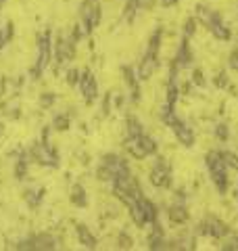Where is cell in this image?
<instances>
[{
    "instance_id": "6",
    "label": "cell",
    "mask_w": 238,
    "mask_h": 251,
    "mask_svg": "<svg viewBox=\"0 0 238 251\" xmlns=\"http://www.w3.org/2000/svg\"><path fill=\"white\" fill-rule=\"evenodd\" d=\"M79 19H82V25L88 34L96 29L100 19H102V11H100L98 0H84L82 6H79Z\"/></svg>"
},
{
    "instance_id": "16",
    "label": "cell",
    "mask_w": 238,
    "mask_h": 251,
    "mask_svg": "<svg viewBox=\"0 0 238 251\" xmlns=\"http://www.w3.org/2000/svg\"><path fill=\"white\" fill-rule=\"evenodd\" d=\"M138 205H140V209H142V216H144V222H146V224H155L157 220H159V211H157V207H155V203L150 201V199H146L144 195H142V197H138Z\"/></svg>"
},
{
    "instance_id": "8",
    "label": "cell",
    "mask_w": 238,
    "mask_h": 251,
    "mask_svg": "<svg viewBox=\"0 0 238 251\" xmlns=\"http://www.w3.org/2000/svg\"><path fill=\"white\" fill-rule=\"evenodd\" d=\"M150 184H153L155 188H169L171 186V168L169 163L163 159V157H159L157 163L153 166V170H150Z\"/></svg>"
},
{
    "instance_id": "32",
    "label": "cell",
    "mask_w": 238,
    "mask_h": 251,
    "mask_svg": "<svg viewBox=\"0 0 238 251\" xmlns=\"http://www.w3.org/2000/svg\"><path fill=\"white\" fill-rule=\"evenodd\" d=\"M219 155H221V159H224V163H226V166L234 168V170L238 172V155L230 153V151H219Z\"/></svg>"
},
{
    "instance_id": "14",
    "label": "cell",
    "mask_w": 238,
    "mask_h": 251,
    "mask_svg": "<svg viewBox=\"0 0 238 251\" xmlns=\"http://www.w3.org/2000/svg\"><path fill=\"white\" fill-rule=\"evenodd\" d=\"M75 234H77L79 245H84L86 249H96L98 247V239L94 237V232L86 224H77L75 226Z\"/></svg>"
},
{
    "instance_id": "10",
    "label": "cell",
    "mask_w": 238,
    "mask_h": 251,
    "mask_svg": "<svg viewBox=\"0 0 238 251\" xmlns=\"http://www.w3.org/2000/svg\"><path fill=\"white\" fill-rule=\"evenodd\" d=\"M157 67H159V54L144 52V57H142L140 65H138V72H136L138 80L144 82V80H148V77H153V74L157 72Z\"/></svg>"
},
{
    "instance_id": "13",
    "label": "cell",
    "mask_w": 238,
    "mask_h": 251,
    "mask_svg": "<svg viewBox=\"0 0 238 251\" xmlns=\"http://www.w3.org/2000/svg\"><path fill=\"white\" fill-rule=\"evenodd\" d=\"M29 163L31 157L27 151H19L17 159H15V168H13V176L17 180H27L29 178Z\"/></svg>"
},
{
    "instance_id": "27",
    "label": "cell",
    "mask_w": 238,
    "mask_h": 251,
    "mask_svg": "<svg viewBox=\"0 0 238 251\" xmlns=\"http://www.w3.org/2000/svg\"><path fill=\"white\" fill-rule=\"evenodd\" d=\"M40 103V109H44V111H48V109H52V105L57 103V94L54 92H42L38 99Z\"/></svg>"
},
{
    "instance_id": "24",
    "label": "cell",
    "mask_w": 238,
    "mask_h": 251,
    "mask_svg": "<svg viewBox=\"0 0 238 251\" xmlns=\"http://www.w3.org/2000/svg\"><path fill=\"white\" fill-rule=\"evenodd\" d=\"M52 130H57V132H67L71 128V117L69 113H57L52 117V126H50Z\"/></svg>"
},
{
    "instance_id": "40",
    "label": "cell",
    "mask_w": 238,
    "mask_h": 251,
    "mask_svg": "<svg viewBox=\"0 0 238 251\" xmlns=\"http://www.w3.org/2000/svg\"><path fill=\"white\" fill-rule=\"evenodd\" d=\"M217 86H226V74H219L217 75Z\"/></svg>"
},
{
    "instance_id": "7",
    "label": "cell",
    "mask_w": 238,
    "mask_h": 251,
    "mask_svg": "<svg viewBox=\"0 0 238 251\" xmlns=\"http://www.w3.org/2000/svg\"><path fill=\"white\" fill-rule=\"evenodd\" d=\"M79 92H82V99L86 105H94L98 99V82L96 77H94V74L90 72V69H84L82 75H79Z\"/></svg>"
},
{
    "instance_id": "38",
    "label": "cell",
    "mask_w": 238,
    "mask_h": 251,
    "mask_svg": "<svg viewBox=\"0 0 238 251\" xmlns=\"http://www.w3.org/2000/svg\"><path fill=\"white\" fill-rule=\"evenodd\" d=\"M228 65H230V69H232V72H238V50H234V52H230Z\"/></svg>"
},
{
    "instance_id": "28",
    "label": "cell",
    "mask_w": 238,
    "mask_h": 251,
    "mask_svg": "<svg viewBox=\"0 0 238 251\" xmlns=\"http://www.w3.org/2000/svg\"><path fill=\"white\" fill-rule=\"evenodd\" d=\"M140 9H138V4H136V0H128L125 2V6H123V19L128 21V23H132L134 19H136V13H138Z\"/></svg>"
},
{
    "instance_id": "31",
    "label": "cell",
    "mask_w": 238,
    "mask_h": 251,
    "mask_svg": "<svg viewBox=\"0 0 238 251\" xmlns=\"http://www.w3.org/2000/svg\"><path fill=\"white\" fill-rule=\"evenodd\" d=\"M79 75H82V72H79V69L69 67L67 72H65V82H67V86H77V84H79Z\"/></svg>"
},
{
    "instance_id": "30",
    "label": "cell",
    "mask_w": 238,
    "mask_h": 251,
    "mask_svg": "<svg viewBox=\"0 0 238 251\" xmlns=\"http://www.w3.org/2000/svg\"><path fill=\"white\" fill-rule=\"evenodd\" d=\"M117 247L119 249H132L134 247V239L125 230H121V232L117 234Z\"/></svg>"
},
{
    "instance_id": "21",
    "label": "cell",
    "mask_w": 238,
    "mask_h": 251,
    "mask_svg": "<svg viewBox=\"0 0 238 251\" xmlns=\"http://www.w3.org/2000/svg\"><path fill=\"white\" fill-rule=\"evenodd\" d=\"M153 226V230H150V234H148V249H165L167 247V243H165V239H163V228L159 226L157 222L155 224H150Z\"/></svg>"
},
{
    "instance_id": "11",
    "label": "cell",
    "mask_w": 238,
    "mask_h": 251,
    "mask_svg": "<svg viewBox=\"0 0 238 251\" xmlns=\"http://www.w3.org/2000/svg\"><path fill=\"white\" fill-rule=\"evenodd\" d=\"M31 237H34L36 251H52V249L61 247V241L54 237L52 232H36V234H31Z\"/></svg>"
},
{
    "instance_id": "23",
    "label": "cell",
    "mask_w": 238,
    "mask_h": 251,
    "mask_svg": "<svg viewBox=\"0 0 238 251\" xmlns=\"http://www.w3.org/2000/svg\"><path fill=\"white\" fill-rule=\"evenodd\" d=\"M13 38H15V23L6 21L4 25H0V50H2L6 44H11Z\"/></svg>"
},
{
    "instance_id": "9",
    "label": "cell",
    "mask_w": 238,
    "mask_h": 251,
    "mask_svg": "<svg viewBox=\"0 0 238 251\" xmlns=\"http://www.w3.org/2000/svg\"><path fill=\"white\" fill-rule=\"evenodd\" d=\"M196 232L198 234H209V237H213V239H224V237H228L230 228H228V224L221 222L219 218H211L209 216L205 222L198 224V230Z\"/></svg>"
},
{
    "instance_id": "4",
    "label": "cell",
    "mask_w": 238,
    "mask_h": 251,
    "mask_svg": "<svg viewBox=\"0 0 238 251\" xmlns=\"http://www.w3.org/2000/svg\"><path fill=\"white\" fill-rule=\"evenodd\" d=\"M205 161H207V168H209V174H211V180H213V184L217 186V191L221 195H226L228 191V174H226V163L224 159H221V155L217 151H213L209 153L207 157H205Z\"/></svg>"
},
{
    "instance_id": "36",
    "label": "cell",
    "mask_w": 238,
    "mask_h": 251,
    "mask_svg": "<svg viewBox=\"0 0 238 251\" xmlns=\"http://www.w3.org/2000/svg\"><path fill=\"white\" fill-rule=\"evenodd\" d=\"M192 84H196L198 88H203V86H205V75H203L201 69H194V72H192Z\"/></svg>"
},
{
    "instance_id": "29",
    "label": "cell",
    "mask_w": 238,
    "mask_h": 251,
    "mask_svg": "<svg viewBox=\"0 0 238 251\" xmlns=\"http://www.w3.org/2000/svg\"><path fill=\"white\" fill-rule=\"evenodd\" d=\"M161 29H157L148 40V46H146V52H153V54H159V46H161Z\"/></svg>"
},
{
    "instance_id": "17",
    "label": "cell",
    "mask_w": 238,
    "mask_h": 251,
    "mask_svg": "<svg viewBox=\"0 0 238 251\" xmlns=\"http://www.w3.org/2000/svg\"><path fill=\"white\" fill-rule=\"evenodd\" d=\"M44 188H25L23 191V201L27 203V207L29 209H38L40 205H42V201H44Z\"/></svg>"
},
{
    "instance_id": "26",
    "label": "cell",
    "mask_w": 238,
    "mask_h": 251,
    "mask_svg": "<svg viewBox=\"0 0 238 251\" xmlns=\"http://www.w3.org/2000/svg\"><path fill=\"white\" fill-rule=\"evenodd\" d=\"M140 143H142V147H144V151H146V155H148V157H150V155H157L159 145H157V140H155L153 136H148V134H140Z\"/></svg>"
},
{
    "instance_id": "34",
    "label": "cell",
    "mask_w": 238,
    "mask_h": 251,
    "mask_svg": "<svg viewBox=\"0 0 238 251\" xmlns=\"http://www.w3.org/2000/svg\"><path fill=\"white\" fill-rule=\"evenodd\" d=\"M194 31H196V19L190 17L186 21V25H184V38H188V40H190V38L194 36Z\"/></svg>"
},
{
    "instance_id": "41",
    "label": "cell",
    "mask_w": 238,
    "mask_h": 251,
    "mask_svg": "<svg viewBox=\"0 0 238 251\" xmlns=\"http://www.w3.org/2000/svg\"><path fill=\"white\" fill-rule=\"evenodd\" d=\"M4 4H6V0H0V13H2V9H4Z\"/></svg>"
},
{
    "instance_id": "39",
    "label": "cell",
    "mask_w": 238,
    "mask_h": 251,
    "mask_svg": "<svg viewBox=\"0 0 238 251\" xmlns=\"http://www.w3.org/2000/svg\"><path fill=\"white\" fill-rule=\"evenodd\" d=\"M159 2H161L165 9H169V6H173V4H178V0H159Z\"/></svg>"
},
{
    "instance_id": "18",
    "label": "cell",
    "mask_w": 238,
    "mask_h": 251,
    "mask_svg": "<svg viewBox=\"0 0 238 251\" xmlns=\"http://www.w3.org/2000/svg\"><path fill=\"white\" fill-rule=\"evenodd\" d=\"M167 218L171 224H186L188 222V209L184 203H173V205L167 209Z\"/></svg>"
},
{
    "instance_id": "1",
    "label": "cell",
    "mask_w": 238,
    "mask_h": 251,
    "mask_svg": "<svg viewBox=\"0 0 238 251\" xmlns=\"http://www.w3.org/2000/svg\"><path fill=\"white\" fill-rule=\"evenodd\" d=\"M50 63H52V31L44 29L36 38V61L29 67V77L31 80H40Z\"/></svg>"
},
{
    "instance_id": "15",
    "label": "cell",
    "mask_w": 238,
    "mask_h": 251,
    "mask_svg": "<svg viewBox=\"0 0 238 251\" xmlns=\"http://www.w3.org/2000/svg\"><path fill=\"white\" fill-rule=\"evenodd\" d=\"M121 74H123V80H125V84H128V88H130V92H132V100L134 103H138L140 100V86H138V75L134 74V69L132 67H121Z\"/></svg>"
},
{
    "instance_id": "25",
    "label": "cell",
    "mask_w": 238,
    "mask_h": 251,
    "mask_svg": "<svg viewBox=\"0 0 238 251\" xmlns=\"http://www.w3.org/2000/svg\"><path fill=\"white\" fill-rule=\"evenodd\" d=\"M125 130H128V136H140V134H144V130H142V124L136 120V117H128V120H125Z\"/></svg>"
},
{
    "instance_id": "22",
    "label": "cell",
    "mask_w": 238,
    "mask_h": 251,
    "mask_svg": "<svg viewBox=\"0 0 238 251\" xmlns=\"http://www.w3.org/2000/svg\"><path fill=\"white\" fill-rule=\"evenodd\" d=\"M69 201L75 207H86L88 205V193H86V188L82 184H73L69 191Z\"/></svg>"
},
{
    "instance_id": "5",
    "label": "cell",
    "mask_w": 238,
    "mask_h": 251,
    "mask_svg": "<svg viewBox=\"0 0 238 251\" xmlns=\"http://www.w3.org/2000/svg\"><path fill=\"white\" fill-rule=\"evenodd\" d=\"M75 57V42L71 38L59 36L52 42V61H54V74L59 72L61 65H67L69 61H73Z\"/></svg>"
},
{
    "instance_id": "19",
    "label": "cell",
    "mask_w": 238,
    "mask_h": 251,
    "mask_svg": "<svg viewBox=\"0 0 238 251\" xmlns=\"http://www.w3.org/2000/svg\"><path fill=\"white\" fill-rule=\"evenodd\" d=\"M125 151H128L134 159H146V151L140 143V136H128L125 138Z\"/></svg>"
},
{
    "instance_id": "12",
    "label": "cell",
    "mask_w": 238,
    "mask_h": 251,
    "mask_svg": "<svg viewBox=\"0 0 238 251\" xmlns=\"http://www.w3.org/2000/svg\"><path fill=\"white\" fill-rule=\"evenodd\" d=\"M169 128L173 130V134H176V138L180 140V145H184V147H192L194 145V132L192 128H188V126L182 122V120H176Z\"/></svg>"
},
{
    "instance_id": "3",
    "label": "cell",
    "mask_w": 238,
    "mask_h": 251,
    "mask_svg": "<svg viewBox=\"0 0 238 251\" xmlns=\"http://www.w3.org/2000/svg\"><path fill=\"white\" fill-rule=\"evenodd\" d=\"M27 153L31 157V163H38L40 168H59L57 149H54L50 143H46V140H38V143H34Z\"/></svg>"
},
{
    "instance_id": "42",
    "label": "cell",
    "mask_w": 238,
    "mask_h": 251,
    "mask_svg": "<svg viewBox=\"0 0 238 251\" xmlns=\"http://www.w3.org/2000/svg\"><path fill=\"white\" fill-rule=\"evenodd\" d=\"M0 134H2V124H0Z\"/></svg>"
},
{
    "instance_id": "20",
    "label": "cell",
    "mask_w": 238,
    "mask_h": 251,
    "mask_svg": "<svg viewBox=\"0 0 238 251\" xmlns=\"http://www.w3.org/2000/svg\"><path fill=\"white\" fill-rule=\"evenodd\" d=\"M190 40L188 38H184L182 40V44H180V49H178V54H176V61L178 63V67L182 69V67H188L190 63H192V50H190V44H188Z\"/></svg>"
},
{
    "instance_id": "33",
    "label": "cell",
    "mask_w": 238,
    "mask_h": 251,
    "mask_svg": "<svg viewBox=\"0 0 238 251\" xmlns=\"http://www.w3.org/2000/svg\"><path fill=\"white\" fill-rule=\"evenodd\" d=\"M215 136L221 140V143H226V140L230 138V128H228L226 124H219L217 128H215Z\"/></svg>"
},
{
    "instance_id": "37",
    "label": "cell",
    "mask_w": 238,
    "mask_h": 251,
    "mask_svg": "<svg viewBox=\"0 0 238 251\" xmlns=\"http://www.w3.org/2000/svg\"><path fill=\"white\" fill-rule=\"evenodd\" d=\"M157 0H136V4H138V9L140 11H150L155 6Z\"/></svg>"
},
{
    "instance_id": "35",
    "label": "cell",
    "mask_w": 238,
    "mask_h": 251,
    "mask_svg": "<svg viewBox=\"0 0 238 251\" xmlns=\"http://www.w3.org/2000/svg\"><path fill=\"white\" fill-rule=\"evenodd\" d=\"M111 100H113V92L105 94V99H102V115H109L111 113Z\"/></svg>"
},
{
    "instance_id": "2",
    "label": "cell",
    "mask_w": 238,
    "mask_h": 251,
    "mask_svg": "<svg viewBox=\"0 0 238 251\" xmlns=\"http://www.w3.org/2000/svg\"><path fill=\"white\" fill-rule=\"evenodd\" d=\"M196 17H198V21L209 27V31L217 38V40H230L232 31H230V27L221 21L219 13L207 9V6H196Z\"/></svg>"
}]
</instances>
